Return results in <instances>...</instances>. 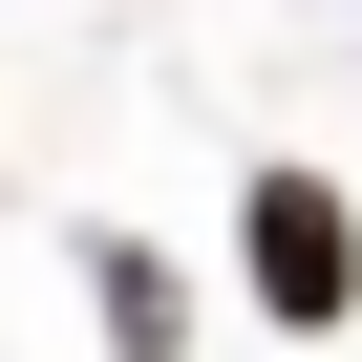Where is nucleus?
<instances>
[{"label": "nucleus", "mask_w": 362, "mask_h": 362, "mask_svg": "<svg viewBox=\"0 0 362 362\" xmlns=\"http://www.w3.org/2000/svg\"><path fill=\"white\" fill-rule=\"evenodd\" d=\"M235 256H256V320H362V214L320 192V170H256V192H235Z\"/></svg>", "instance_id": "obj_1"}, {"label": "nucleus", "mask_w": 362, "mask_h": 362, "mask_svg": "<svg viewBox=\"0 0 362 362\" xmlns=\"http://www.w3.org/2000/svg\"><path fill=\"white\" fill-rule=\"evenodd\" d=\"M170 320H192V298H170V256H149V235H107V341H128V362H170Z\"/></svg>", "instance_id": "obj_2"}]
</instances>
